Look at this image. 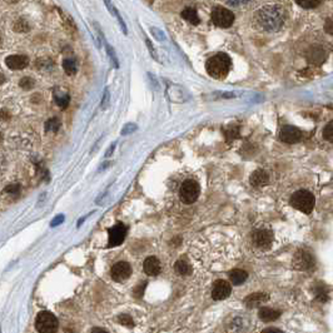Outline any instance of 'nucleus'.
I'll list each match as a JSON object with an SVG mask.
<instances>
[{
	"instance_id": "1",
	"label": "nucleus",
	"mask_w": 333,
	"mask_h": 333,
	"mask_svg": "<svg viewBox=\"0 0 333 333\" xmlns=\"http://www.w3.org/2000/svg\"><path fill=\"white\" fill-rule=\"evenodd\" d=\"M256 18L262 29L277 32L284 23V12L280 5H266L258 10Z\"/></svg>"
},
{
	"instance_id": "2",
	"label": "nucleus",
	"mask_w": 333,
	"mask_h": 333,
	"mask_svg": "<svg viewBox=\"0 0 333 333\" xmlns=\"http://www.w3.org/2000/svg\"><path fill=\"white\" fill-rule=\"evenodd\" d=\"M232 67V60L224 53H218L209 58L205 63L207 73L214 79H223L228 75Z\"/></svg>"
},
{
	"instance_id": "3",
	"label": "nucleus",
	"mask_w": 333,
	"mask_h": 333,
	"mask_svg": "<svg viewBox=\"0 0 333 333\" xmlns=\"http://www.w3.org/2000/svg\"><path fill=\"white\" fill-rule=\"evenodd\" d=\"M315 196L311 192H308V190H297L291 197L292 207H295L296 209H298V211H300L304 214L312 213L313 208H315Z\"/></svg>"
},
{
	"instance_id": "4",
	"label": "nucleus",
	"mask_w": 333,
	"mask_h": 333,
	"mask_svg": "<svg viewBox=\"0 0 333 333\" xmlns=\"http://www.w3.org/2000/svg\"><path fill=\"white\" fill-rule=\"evenodd\" d=\"M58 318L49 311L39 312L35 318V328L40 333H54L58 331Z\"/></svg>"
},
{
	"instance_id": "5",
	"label": "nucleus",
	"mask_w": 333,
	"mask_h": 333,
	"mask_svg": "<svg viewBox=\"0 0 333 333\" xmlns=\"http://www.w3.org/2000/svg\"><path fill=\"white\" fill-rule=\"evenodd\" d=\"M200 194V187L198 184V182L193 181V179H188L182 184L181 189H179V197L181 200L184 204H192L198 200V197Z\"/></svg>"
},
{
	"instance_id": "6",
	"label": "nucleus",
	"mask_w": 333,
	"mask_h": 333,
	"mask_svg": "<svg viewBox=\"0 0 333 333\" xmlns=\"http://www.w3.org/2000/svg\"><path fill=\"white\" fill-rule=\"evenodd\" d=\"M234 14L223 6H216L212 12V21L219 28H229L234 23Z\"/></svg>"
},
{
	"instance_id": "7",
	"label": "nucleus",
	"mask_w": 333,
	"mask_h": 333,
	"mask_svg": "<svg viewBox=\"0 0 333 333\" xmlns=\"http://www.w3.org/2000/svg\"><path fill=\"white\" fill-rule=\"evenodd\" d=\"M109 242H108V247H117L123 243L127 235V227L123 223L114 224L112 228H109Z\"/></svg>"
},
{
	"instance_id": "8",
	"label": "nucleus",
	"mask_w": 333,
	"mask_h": 333,
	"mask_svg": "<svg viewBox=\"0 0 333 333\" xmlns=\"http://www.w3.org/2000/svg\"><path fill=\"white\" fill-rule=\"evenodd\" d=\"M112 278L116 282L127 281L132 274V267L128 262H118L112 267Z\"/></svg>"
},
{
	"instance_id": "9",
	"label": "nucleus",
	"mask_w": 333,
	"mask_h": 333,
	"mask_svg": "<svg viewBox=\"0 0 333 333\" xmlns=\"http://www.w3.org/2000/svg\"><path fill=\"white\" fill-rule=\"evenodd\" d=\"M231 292H232V285L227 281L218 280L214 282L213 289H212V298L214 300H223L229 297Z\"/></svg>"
},
{
	"instance_id": "10",
	"label": "nucleus",
	"mask_w": 333,
	"mask_h": 333,
	"mask_svg": "<svg viewBox=\"0 0 333 333\" xmlns=\"http://www.w3.org/2000/svg\"><path fill=\"white\" fill-rule=\"evenodd\" d=\"M253 242L259 250H268V248H271L272 243H273V233L271 231H267V229L257 231L253 235Z\"/></svg>"
},
{
	"instance_id": "11",
	"label": "nucleus",
	"mask_w": 333,
	"mask_h": 333,
	"mask_svg": "<svg viewBox=\"0 0 333 333\" xmlns=\"http://www.w3.org/2000/svg\"><path fill=\"white\" fill-rule=\"evenodd\" d=\"M293 266L297 269H300V271H307V269H311L315 266V259H313L311 253L306 252V250H300L295 254Z\"/></svg>"
},
{
	"instance_id": "12",
	"label": "nucleus",
	"mask_w": 333,
	"mask_h": 333,
	"mask_svg": "<svg viewBox=\"0 0 333 333\" xmlns=\"http://www.w3.org/2000/svg\"><path fill=\"white\" fill-rule=\"evenodd\" d=\"M302 138V133L298 128L292 127V125H285L281 131V140L287 144H295V143L300 142Z\"/></svg>"
},
{
	"instance_id": "13",
	"label": "nucleus",
	"mask_w": 333,
	"mask_h": 333,
	"mask_svg": "<svg viewBox=\"0 0 333 333\" xmlns=\"http://www.w3.org/2000/svg\"><path fill=\"white\" fill-rule=\"evenodd\" d=\"M6 67L12 70H20L24 69L25 67L29 64V59L25 55H19V54H15V55H9L6 57L5 59Z\"/></svg>"
},
{
	"instance_id": "14",
	"label": "nucleus",
	"mask_w": 333,
	"mask_h": 333,
	"mask_svg": "<svg viewBox=\"0 0 333 333\" xmlns=\"http://www.w3.org/2000/svg\"><path fill=\"white\" fill-rule=\"evenodd\" d=\"M143 269H144L146 274H148V276H158V274L161 273V263H159V261L155 257H148L144 261Z\"/></svg>"
},
{
	"instance_id": "15",
	"label": "nucleus",
	"mask_w": 333,
	"mask_h": 333,
	"mask_svg": "<svg viewBox=\"0 0 333 333\" xmlns=\"http://www.w3.org/2000/svg\"><path fill=\"white\" fill-rule=\"evenodd\" d=\"M250 182L253 187H265L269 182V177L265 170H256V172L252 173Z\"/></svg>"
},
{
	"instance_id": "16",
	"label": "nucleus",
	"mask_w": 333,
	"mask_h": 333,
	"mask_svg": "<svg viewBox=\"0 0 333 333\" xmlns=\"http://www.w3.org/2000/svg\"><path fill=\"white\" fill-rule=\"evenodd\" d=\"M259 318L263 322H273L276 319L280 318L281 311H277L273 308H268V307H263V308L259 309Z\"/></svg>"
},
{
	"instance_id": "17",
	"label": "nucleus",
	"mask_w": 333,
	"mask_h": 333,
	"mask_svg": "<svg viewBox=\"0 0 333 333\" xmlns=\"http://www.w3.org/2000/svg\"><path fill=\"white\" fill-rule=\"evenodd\" d=\"M267 300L268 296L266 295V293H252V295H250L246 300H244V302H246L247 307L253 308V307H257L259 306V304H262Z\"/></svg>"
},
{
	"instance_id": "18",
	"label": "nucleus",
	"mask_w": 333,
	"mask_h": 333,
	"mask_svg": "<svg viewBox=\"0 0 333 333\" xmlns=\"http://www.w3.org/2000/svg\"><path fill=\"white\" fill-rule=\"evenodd\" d=\"M229 277H231V282H232V284L241 285L242 283H244L247 281L248 274L247 272L243 271V269H234V271L231 272Z\"/></svg>"
},
{
	"instance_id": "19",
	"label": "nucleus",
	"mask_w": 333,
	"mask_h": 333,
	"mask_svg": "<svg viewBox=\"0 0 333 333\" xmlns=\"http://www.w3.org/2000/svg\"><path fill=\"white\" fill-rule=\"evenodd\" d=\"M182 18L187 20L188 23L193 24V25H197L200 24V17H198V13L194 8H185L183 12H182Z\"/></svg>"
},
{
	"instance_id": "20",
	"label": "nucleus",
	"mask_w": 333,
	"mask_h": 333,
	"mask_svg": "<svg viewBox=\"0 0 333 333\" xmlns=\"http://www.w3.org/2000/svg\"><path fill=\"white\" fill-rule=\"evenodd\" d=\"M326 59V53L322 48H315L312 50H309L308 53V60L315 64H321L323 60Z\"/></svg>"
},
{
	"instance_id": "21",
	"label": "nucleus",
	"mask_w": 333,
	"mask_h": 333,
	"mask_svg": "<svg viewBox=\"0 0 333 333\" xmlns=\"http://www.w3.org/2000/svg\"><path fill=\"white\" fill-rule=\"evenodd\" d=\"M54 100L58 104V107L62 108V109H66L68 107L69 101H70V97L67 93H62V92H55L54 93Z\"/></svg>"
},
{
	"instance_id": "22",
	"label": "nucleus",
	"mask_w": 333,
	"mask_h": 333,
	"mask_svg": "<svg viewBox=\"0 0 333 333\" xmlns=\"http://www.w3.org/2000/svg\"><path fill=\"white\" fill-rule=\"evenodd\" d=\"M176 271L177 273L181 274V276H188V274L192 273V267H190V265L187 261H184V259H179L176 263Z\"/></svg>"
},
{
	"instance_id": "23",
	"label": "nucleus",
	"mask_w": 333,
	"mask_h": 333,
	"mask_svg": "<svg viewBox=\"0 0 333 333\" xmlns=\"http://www.w3.org/2000/svg\"><path fill=\"white\" fill-rule=\"evenodd\" d=\"M63 68L68 75H74L77 73V63L73 59H66L63 62Z\"/></svg>"
},
{
	"instance_id": "24",
	"label": "nucleus",
	"mask_w": 333,
	"mask_h": 333,
	"mask_svg": "<svg viewBox=\"0 0 333 333\" xmlns=\"http://www.w3.org/2000/svg\"><path fill=\"white\" fill-rule=\"evenodd\" d=\"M14 30L18 32V33H27L28 30H29V24H28L27 20H24V19H18L14 23Z\"/></svg>"
},
{
	"instance_id": "25",
	"label": "nucleus",
	"mask_w": 333,
	"mask_h": 333,
	"mask_svg": "<svg viewBox=\"0 0 333 333\" xmlns=\"http://www.w3.org/2000/svg\"><path fill=\"white\" fill-rule=\"evenodd\" d=\"M59 128H60V122H59V119H57V118H51L50 120H48L47 124H45V131L47 132L57 133Z\"/></svg>"
},
{
	"instance_id": "26",
	"label": "nucleus",
	"mask_w": 333,
	"mask_h": 333,
	"mask_svg": "<svg viewBox=\"0 0 333 333\" xmlns=\"http://www.w3.org/2000/svg\"><path fill=\"white\" fill-rule=\"evenodd\" d=\"M297 4L304 9H313L321 4V0H297Z\"/></svg>"
},
{
	"instance_id": "27",
	"label": "nucleus",
	"mask_w": 333,
	"mask_h": 333,
	"mask_svg": "<svg viewBox=\"0 0 333 333\" xmlns=\"http://www.w3.org/2000/svg\"><path fill=\"white\" fill-rule=\"evenodd\" d=\"M19 85H20V88H23L24 90H30V89H33L34 88V85H35V82H34L32 78L25 77V78H23L20 82H19Z\"/></svg>"
},
{
	"instance_id": "28",
	"label": "nucleus",
	"mask_w": 333,
	"mask_h": 333,
	"mask_svg": "<svg viewBox=\"0 0 333 333\" xmlns=\"http://www.w3.org/2000/svg\"><path fill=\"white\" fill-rule=\"evenodd\" d=\"M119 323L123 324V326H127V327H133L134 322L132 319V317L129 315H120L118 317Z\"/></svg>"
},
{
	"instance_id": "29",
	"label": "nucleus",
	"mask_w": 333,
	"mask_h": 333,
	"mask_svg": "<svg viewBox=\"0 0 333 333\" xmlns=\"http://www.w3.org/2000/svg\"><path fill=\"white\" fill-rule=\"evenodd\" d=\"M238 135H239V129H238V127H229V128L226 129V137L227 139H235V138H238Z\"/></svg>"
},
{
	"instance_id": "30",
	"label": "nucleus",
	"mask_w": 333,
	"mask_h": 333,
	"mask_svg": "<svg viewBox=\"0 0 333 333\" xmlns=\"http://www.w3.org/2000/svg\"><path fill=\"white\" fill-rule=\"evenodd\" d=\"M323 137L324 139H327L328 142H333V123L330 122L327 125H326V128H324L323 131Z\"/></svg>"
},
{
	"instance_id": "31",
	"label": "nucleus",
	"mask_w": 333,
	"mask_h": 333,
	"mask_svg": "<svg viewBox=\"0 0 333 333\" xmlns=\"http://www.w3.org/2000/svg\"><path fill=\"white\" fill-rule=\"evenodd\" d=\"M146 284H147V282H142V283H139V284H138L137 288L134 289V296H135V297L140 298L143 295H144V289H146Z\"/></svg>"
},
{
	"instance_id": "32",
	"label": "nucleus",
	"mask_w": 333,
	"mask_h": 333,
	"mask_svg": "<svg viewBox=\"0 0 333 333\" xmlns=\"http://www.w3.org/2000/svg\"><path fill=\"white\" fill-rule=\"evenodd\" d=\"M135 129H137V125L133 124V123H128V124L125 125L124 128L122 129V134H123V135H127V134L133 133V132L135 131Z\"/></svg>"
},
{
	"instance_id": "33",
	"label": "nucleus",
	"mask_w": 333,
	"mask_h": 333,
	"mask_svg": "<svg viewBox=\"0 0 333 333\" xmlns=\"http://www.w3.org/2000/svg\"><path fill=\"white\" fill-rule=\"evenodd\" d=\"M63 222H64V216H63V214H60V216H57V217H55L53 220H51L50 226L51 227H57V226H59L60 223H63Z\"/></svg>"
},
{
	"instance_id": "34",
	"label": "nucleus",
	"mask_w": 333,
	"mask_h": 333,
	"mask_svg": "<svg viewBox=\"0 0 333 333\" xmlns=\"http://www.w3.org/2000/svg\"><path fill=\"white\" fill-rule=\"evenodd\" d=\"M107 49H108V54L110 55V58H112V62L116 64V67L118 68V60H117V57H116V53H114V50L112 49V48L109 47V45H107Z\"/></svg>"
},
{
	"instance_id": "35",
	"label": "nucleus",
	"mask_w": 333,
	"mask_h": 333,
	"mask_svg": "<svg viewBox=\"0 0 333 333\" xmlns=\"http://www.w3.org/2000/svg\"><path fill=\"white\" fill-rule=\"evenodd\" d=\"M19 189H20L19 184H13V185H9V187H6L5 192H8V193L15 194V193H18Z\"/></svg>"
},
{
	"instance_id": "36",
	"label": "nucleus",
	"mask_w": 333,
	"mask_h": 333,
	"mask_svg": "<svg viewBox=\"0 0 333 333\" xmlns=\"http://www.w3.org/2000/svg\"><path fill=\"white\" fill-rule=\"evenodd\" d=\"M250 0H227V3L231 4V5L233 6H239V5H243V4L248 3Z\"/></svg>"
},
{
	"instance_id": "37",
	"label": "nucleus",
	"mask_w": 333,
	"mask_h": 333,
	"mask_svg": "<svg viewBox=\"0 0 333 333\" xmlns=\"http://www.w3.org/2000/svg\"><path fill=\"white\" fill-rule=\"evenodd\" d=\"M152 33H153V35L157 36L159 42H162V40H163V39H164V34L162 33L161 30L157 29V28H152Z\"/></svg>"
},
{
	"instance_id": "38",
	"label": "nucleus",
	"mask_w": 333,
	"mask_h": 333,
	"mask_svg": "<svg viewBox=\"0 0 333 333\" xmlns=\"http://www.w3.org/2000/svg\"><path fill=\"white\" fill-rule=\"evenodd\" d=\"M108 100H109V92H108V89L105 90L104 93V98H103V107H107L108 104Z\"/></svg>"
},
{
	"instance_id": "39",
	"label": "nucleus",
	"mask_w": 333,
	"mask_h": 333,
	"mask_svg": "<svg viewBox=\"0 0 333 333\" xmlns=\"http://www.w3.org/2000/svg\"><path fill=\"white\" fill-rule=\"evenodd\" d=\"M326 30H327L328 34H332V20L328 19L327 24H326Z\"/></svg>"
},
{
	"instance_id": "40",
	"label": "nucleus",
	"mask_w": 333,
	"mask_h": 333,
	"mask_svg": "<svg viewBox=\"0 0 333 333\" xmlns=\"http://www.w3.org/2000/svg\"><path fill=\"white\" fill-rule=\"evenodd\" d=\"M104 3H105V5H107L108 9L110 10V13H112V14H113L114 8H113V6H112V3H110V0H104Z\"/></svg>"
},
{
	"instance_id": "41",
	"label": "nucleus",
	"mask_w": 333,
	"mask_h": 333,
	"mask_svg": "<svg viewBox=\"0 0 333 333\" xmlns=\"http://www.w3.org/2000/svg\"><path fill=\"white\" fill-rule=\"evenodd\" d=\"M268 332H282V331L278 330V328H266V330H263V333H268Z\"/></svg>"
},
{
	"instance_id": "42",
	"label": "nucleus",
	"mask_w": 333,
	"mask_h": 333,
	"mask_svg": "<svg viewBox=\"0 0 333 333\" xmlns=\"http://www.w3.org/2000/svg\"><path fill=\"white\" fill-rule=\"evenodd\" d=\"M114 148H116V144H113V146L110 147V149L108 150V153H107V157H110V155H112V152L114 150Z\"/></svg>"
},
{
	"instance_id": "43",
	"label": "nucleus",
	"mask_w": 333,
	"mask_h": 333,
	"mask_svg": "<svg viewBox=\"0 0 333 333\" xmlns=\"http://www.w3.org/2000/svg\"><path fill=\"white\" fill-rule=\"evenodd\" d=\"M92 332H107V330H104V328H93Z\"/></svg>"
},
{
	"instance_id": "44",
	"label": "nucleus",
	"mask_w": 333,
	"mask_h": 333,
	"mask_svg": "<svg viewBox=\"0 0 333 333\" xmlns=\"http://www.w3.org/2000/svg\"><path fill=\"white\" fill-rule=\"evenodd\" d=\"M5 82V77H4V74L3 73H0V85Z\"/></svg>"
},
{
	"instance_id": "45",
	"label": "nucleus",
	"mask_w": 333,
	"mask_h": 333,
	"mask_svg": "<svg viewBox=\"0 0 333 333\" xmlns=\"http://www.w3.org/2000/svg\"><path fill=\"white\" fill-rule=\"evenodd\" d=\"M9 1H12V3H15V1H18V0H9Z\"/></svg>"
},
{
	"instance_id": "46",
	"label": "nucleus",
	"mask_w": 333,
	"mask_h": 333,
	"mask_svg": "<svg viewBox=\"0 0 333 333\" xmlns=\"http://www.w3.org/2000/svg\"><path fill=\"white\" fill-rule=\"evenodd\" d=\"M0 140H1V133H0Z\"/></svg>"
},
{
	"instance_id": "47",
	"label": "nucleus",
	"mask_w": 333,
	"mask_h": 333,
	"mask_svg": "<svg viewBox=\"0 0 333 333\" xmlns=\"http://www.w3.org/2000/svg\"><path fill=\"white\" fill-rule=\"evenodd\" d=\"M0 45H1V38H0Z\"/></svg>"
}]
</instances>
